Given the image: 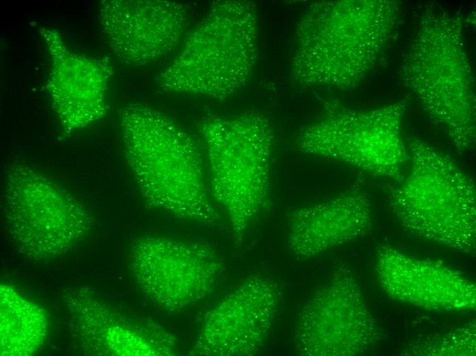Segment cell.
I'll use <instances>...</instances> for the list:
<instances>
[{
  "instance_id": "obj_1",
  "label": "cell",
  "mask_w": 476,
  "mask_h": 356,
  "mask_svg": "<svg viewBox=\"0 0 476 356\" xmlns=\"http://www.w3.org/2000/svg\"><path fill=\"white\" fill-rule=\"evenodd\" d=\"M120 127L125 157L146 204L187 221H220L200 150L185 130L140 103L122 111Z\"/></svg>"
},
{
  "instance_id": "obj_12",
  "label": "cell",
  "mask_w": 476,
  "mask_h": 356,
  "mask_svg": "<svg viewBox=\"0 0 476 356\" xmlns=\"http://www.w3.org/2000/svg\"><path fill=\"white\" fill-rule=\"evenodd\" d=\"M183 3L170 1H102L99 23L107 42L124 64L142 66L171 51L188 28Z\"/></svg>"
},
{
  "instance_id": "obj_6",
  "label": "cell",
  "mask_w": 476,
  "mask_h": 356,
  "mask_svg": "<svg viewBox=\"0 0 476 356\" xmlns=\"http://www.w3.org/2000/svg\"><path fill=\"white\" fill-rule=\"evenodd\" d=\"M157 77L161 88L226 98L248 80L256 58L254 8L246 1L214 2Z\"/></svg>"
},
{
  "instance_id": "obj_7",
  "label": "cell",
  "mask_w": 476,
  "mask_h": 356,
  "mask_svg": "<svg viewBox=\"0 0 476 356\" xmlns=\"http://www.w3.org/2000/svg\"><path fill=\"white\" fill-rule=\"evenodd\" d=\"M407 107L406 99L370 110L351 109L330 101L322 115L300 133L295 148L399 181L408 159L402 134Z\"/></svg>"
},
{
  "instance_id": "obj_14",
  "label": "cell",
  "mask_w": 476,
  "mask_h": 356,
  "mask_svg": "<svg viewBox=\"0 0 476 356\" xmlns=\"http://www.w3.org/2000/svg\"><path fill=\"white\" fill-rule=\"evenodd\" d=\"M373 225L368 194L354 188L295 209L287 220V243L298 259L315 257L367 234Z\"/></svg>"
},
{
  "instance_id": "obj_13",
  "label": "cell",
  "mask_w": 476,
  "mask_h": 356,
  "mask_svg": "<svg viewBox=\"0 0 476 356\" xmlns=\"http://www.w3.org/2000/svg\"><path fill=\"white\" fill-rule=\"evenodd\" d=\"M52 67L46 87L66 134L96 123L107 110L112 66L107 58H95L68 49L55 29L39 25Z\"/></svg>"
},
{
  "instance_id": "obj_8",
  "label": "cell",
  "mask_w": 476,
  "mask_h": 356,
  "mask_svg": "<svg viewBox=\"0 0 476 356\" xmlns=\"http://www.w3.org/2000/svg\"><path fill=\"white\" fill-rule=\"evenodd\" d=\"M3 214L10 238L26 257L53 259L77 244L88 233L85 208L52 180L29 166L8 170Z\"/></svg>"
},
{
  "instance_id": "obj_4",
  "label": "cell",
  "mask_w": 476,
  "mask_h": 356,
  "mask_svg": "<svg viewBox=\"0 0 476 356\" xmlns=\"http://www.w3.org/2000/svg\"><path fill=\"white\" fill-rule=\"evenodd\" d=\"M409 169L392 188L401 225L424 240L470 252L475 246L473 179L446 154L418 138L406 141Z\"/></svg>"
},
{
  "instance_id": "obj_2",
  "label": "cell",
  "mask_w": 476,
  "mask_h": 356,
  "mask_svg": "<svg viewBox=\"0 0 476 356\" xmlns=\"http://www.w3.org/2000/svg\"><path fill=\"white\" fill-rule=\"evenodd\" d=\"M462 19L440 5H426L404 55L401 75L431 120L464 155L475 143V96Z\"/></svg>"
},
{
  "instance_id": "obj_5",
  "label": "cell",
  "mask_w": 476,
  "mask_h": 356,
  "mask_svg": "<svg viewBox=\"0 0 476 356\" xmlns=\"http://www.w3.org/2000/svg\"><path fill=\"white\" fill-rule=\"evenodd\" d=\"M213 201L227 214L234 240L242 242L271 202L274 136L257 113L211 117L200 125Z\"/></svg>"
},
{
  "instance_id": "obj_11",
  "label": "cell",
  "mask_w": 476,
  "mask_h": 356,
  "mask_svg": "<svg viewBox=\"0 0 476 356\" xmlns=\"http://www.w3.org/2000/svg\"><path fill=\"white\" fill-rule=\"evenodd\" d=\"M278 283L252 275L206 314L191 355L247 356L256 353L272 331L279 303Z\"/></svg>"
},
{
  "instance_id": "obj_3",
  "label": "cell",
  "mask_w": 476,
  "mask_h": 356,
  "mask_svg": "<svg viewBox=\"0 0 476 356\" xmlns=\"http://www.w3.org/2000/svg\"><path fill=\"white\" fill-rule=\"evenodd\" d=\"M401 13V3L391 0L317 4L300 29L296 58L300 68L308 64V81L340 88L356 85L389 47Z\"/></svg>"
},
{
  "instance_id": "obj_10",
  "label": "cell",
  "mask_w": 476,
  "mask_h": 356,
  "mask_svg": "<svg viewBox=\"0 0 476 356\" xmlns=\"http://www.w3.org/2000/svg\"><path fill=\"white\" fill-rule=\"evenodd\" d=\"M375 327L351 270L339 268L297 315L293 344L301 356L354 355L367 350Z\"/></svg>"
},
{
  "instance_id": "obj_16",
  "label": "cell",
  "mask_w": 476,
  "mask_h": 356,
  "mask_svg": "<svg viewBox=\"0 0 476 356\" xmlns=\"http://www.w3.org/2000/svg\"><path fill=\"white\" fill-rule=\"evenodd\" d=\"M1 355L27 356L43 343L48 322L44 310L12 286H0Z\"/></svg>"
},
{
  "instance_id": "obj_15",
  "label": "cell",
  "mask_w": 476,
  "mask_h": 356,
  "mask_svg": "<svg viewBox=\"0 0 476 356\" xmlns=\"http://www.w3.org/2000/svg\"><path fill=\"white\" fill-rule=\"evenodd\" d=\"M85 331L101 353L122 356H168L175 353V342L156 325H140L97 303L85 309Z\"/></svg>"
},
{
  "instance_id": "obj_9",
  "label": "cell",
  "mask_w": 476,
  "mask_h": 356,
  "mask_svg": "<svg viewBox=\"0 0 476 356\" xmlns=\"http://www.w3.org/2000/svg\"><path fill=\"white\" fill-rule=\"evenodd\" d=\"M129 265L145 295L170 313L205 299L222 271L220 257L210 246L156 235L143 236L132 244Z\"/></svg>"
}]
</instances>
